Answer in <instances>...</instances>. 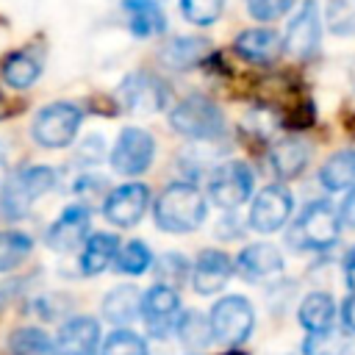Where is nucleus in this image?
I'll return each instance as SVG.
<instances>
[{
  "label": "nucleus",
  "instance_id": "4c0bfd02",
  "mask_svg": "<svg viewBox=\"0 0 355 355\" xmlns=\"http://www.w3.org/2000/svg\"><path fill=\"white\" fill-rule=\"evenodd\" d=\"M341 322H344V327L349 333H355V294L344 300V305H341Z\"/></svg>",
  "mask_w": 355,
  "mask_h": 355
},
{
  "label": "nucleus",
  "instance_id": "0eeeda50",
  "mask_svg": "<svg viewBox=\"0 0 355 355\" xmlns=\"http://www.w3.org/2000/svg\"><path fill=\"white\" fill-rule=\"evenodd\" d=\"M211 327H214V336L225 344H241L250 338L252 327H255V311L252 305L239 297V294H230V297H222L211 313Z\"/></svg>",
  "mask_w": 355,
  "mask_h": 355
},
{
  "label": "nucleus",
  "instance_id": "423d86ee",
  "mask_svg": "<svg viewBox=\"0 0 355 355\" xmlns=\"http://www.w3.org/2000/svg\"><path fill=\"white\" fill-rule=\"evenodd\" d=\"M322 47V11L316 0H302L283 33V50L300 61L313 58Z\"/></svg>",
  "mask_w": 355,
  "mask_h": 355
},
{
  "label": "nucleus",
  "instance_id": "aec40b11",
  "mask_svg": "<svg viewBox=\"0 0 355 355\" xmlns=\"http://www.w3.org/2000/svg\"><path fill=\"white\" fill-rule=\"evenodd\" d=\"M283 266V255L275 244L269 241H258V244H250L241 250V255L236 258V272L244 277V280H263L275 272H280Z\"/></svg>",
  "mask_w": 355,
  "mask_h": 355
},
{
  "label": "nucleus",
  "instance_id": "6ab92c4d",
  "mask_svg": "<svg viewBox=\"0 0 355 355\" xmlns=\"http://www.w3.org/2000/svg\"><path fill=\"white\" fill-rule=\"evenodd\" d=\"M205 58H211V42L205 36H172L161 47V61L178 72L191 69Z\"/></svg>",
  "mask_w": 355,
  "mask_h": 355
},
{
  "label": "nucleus",
  "instance_id": "473e14b6",
  "mask_svg": "<svg viewBox=\"0 0 355 355\" xmlns=\"http://www.w3.org/2000/svg\"><path fill=\"white\" fill-rule=\"evenodd\" d=\"M225 11V0H180V14L197 28L214 25Z\"/></svg>",
  "mask_w": 355,
  "mask_h": 355
},
{
  "label": "nucleus",
  "instance_id": "72a5a7b5",
  "mask_svg": "<svg viewBox=\"0 0 355 355\" xmlns=\"http://www.w3.org/2000/svg\"><path fill=\"white\" fill-rule=\"evenodd\" d=\"M100 355H147V341L139 333L119 327L105 338Z\"/></svg>",
  "mask_w": 355,
  "mask_h": 355
},
{
  "label": "nucleus",
  "instance_id": "ddd939ff",
  "mask_svg": "<svg viewBox=\"0 0 355 355\" xmlns=\"http://www.w3.org/2000/svg\"><path fill=\"white\" fill-rule=\"evenodd\" d=\"M147 202H150V189L144 183H125L105 197L103 214L108 222H114L119 227H130L144 216Z\"/></svg>",
  "mask_w": 355,
  "mask_h": 355
},
{
  "label": "nucleus",
  "instance_id": "b1692460",
  "mask_svg": "<svg viewBox=\"0 0 355 355\" xmlns=\"http://www.w3.org/2000/svg\"><path fill=\"white\" fill-rule=\"evenodd\" d=\"M333 316H336V302L327 291H311L300 302V311H297V319L308 333L327 330L333 324Z\"/></svg>",
  "mask_w": 355,
  "mask_h": 355
},
{
  "label": "nucleus",
  "instance_id": "a878e982",
  "mask_svg": "<svg viewBox=\"0 0 355 355\" xmlns=\"http://www.w3.org/2000/svg\"><path fill=\"white\" fill-rule=\"evenodd\" d=\"M319 183L327 191H344L355 186V150L333 153L319 169Z\"/></svg>",
  "mask_w": 355,
  "mask_h": 355
},
{
  "label": "nucleus",
  "instance_id": "79ce46f5",
  "mask_svg": "<svg viewBox=\"0 0 355 355\" xmlns=\"http://www.w3.org/2000/svg\"><path fill=\"white\" fill-rule=\"evenodd\" d=\"M225 355H244V352H225Z\"/></svg>",
  "mask_w": 355,
  "mask_h": 355
},
{
  "label": "nucleus",
  "instance_id": "393cba45",
  "mask_svg": "<svg viewBox=\"0 0 355 355\" xmlns=\"http://www.w3.org/2000/svg\"><path fill=\"white\" fill-rule=\"evenodd\" d=\"M119 239L111 233H94L80 252V272L83 275H100L111 261H116Z\"/></svg>",
  "mask_w": 355,
  "mask_h": 355
},
{
  "label": "nucleus",
  "instance_id": "9b49d317",
  "mask_svg": "<svg viewBox=\"0 0 355 355\" xmlns=\"http://www.w3.org/2000/svg\"><path fill=\"white\" fill-rule=\"evenodd\" d=\"M141 319L147 324V330L158 338L169 336L172 330H178V319H180V297L172 286L155 283L144 297H141Z\"/></svg>",
  "mask_w": 355,
  "mask_h": 355
},
{
  "label": "nucleus",
  "instance_id": "cd10ccee",
  "mask_svg": "<svg viewBox=\"0 0 355 355\" xmlns=\"http://www.w3.org/2000/svg\"><path fill=\"white\" fill-rule=\"evenodd\" d=\"M352 352V341L344 330H319L311 333L302 344V355H349Z\"/></svg>",
  "mask_w": 355,
  "mask_h": 355
},
{
  "label": "nucleus",
  "instance_id": "c9c22d12",
  "mask_svg": "<svg viewBox=\"0 0 355 355\" xmlns=\"http://www.w3.org/2000/svg\"><path fill=\"white\" fill-rule=\"evenodd\" d=\"M297 0H247V14L258 22H272L280 19L294 8Z\"/></svg>",
  "mask_w": 355,
  "mask_h": 355
},
{
  "label": "nucleus",
  "instance_id": "c85d7f7f",
  "mask_svg": "<svg viewBox=\"0 0 355 355\" xmlns=\"http://www.w3.org/2000/svg\"><path fill=\"white\" fill-rule=\"evenodd\" d=\"M8 347L14 355H58L55 344L50 341L47 333L36 330V327H22L8 338Z\"/></svg>",
  "mask_w": 355,
  "mask_h": 355
},
{
  "label": "nucleus",
  "instance_id": "7ed1b4c3",
  "mask_svg": "<svg viewBox=\"0 0 355 355\" xmlns=\"http://www.w3.org/2000/svg\"><path fill=\"white\" fill-rule=\"evenodd\" d=\"M53 183H55V172L50 166H25L8 175L0 189V216L8 222L28 216L36 197L53 189Z\"/></svg>",
  "mask_w": 355,
  "mask_h": 355
},
{
  "label": "nucleus",
  "instance_id": "a19ab883",
  "mask_svg": "<svg viewBox=\"0 0 355 355\" xmlns=\"http://www.w3.org/2000/svg\"><path fill=\"white\" fill-rule=\"evenodd\" d=\"M8 111H6V103H3V97H0V116H6Z\"/></svg>",
  "mask_w": 355,
  "mask_h": 355
},
{
  "label": "nucleus",
  "instance_id": "f257e3e1",
  "mask_svg": "<svg viewBox=\"0 0 355 355\" xmlns=\"http://www.w3.org/2000/svg\"><path fill=\"white\" fill-rule=\"evenodd\" d=\"M202 219H205V197L189 180L169 183L155 200V225L166 233L197 230Z\"/></svg>",
  "mask_w": 355,
  "mask_h": 355
},
{
  "label": "nucleus",
  "instance_id": "1a4fd4ad",
  "mask_svg": "<svg viewBox=\"0 0 355 355\" xmlns=\"http://www.w3.org/2000/svg\"><path fill=\"white\" fill-rule=\"evenodd\" d=\"M155 155V139L141 128H122L111 150V166L119 175H141Z\"/></svg>",
  "mask_w": 355,
  "mask_h": 355
},
{
  "label": "nucleus",
  "instance_id": "9d476101",
  "mask_svg": "<svg viewBox=\"0 0 355 355\" xmlns=\"http://www.w3.org/2000/svg\"><path fill=\"white\" fill-rule=\"evenodd\" d=\"M169 89L153 72H130L119 83V103L136 114H155L166 105Z\"/></svg>",
  "mask_w": 355,
  "mask_h": 355
},
{
  "label": "nucleus",
  "instance_id": "f8f14e48",
  "mask_svg": "<svg viewBox=\"0 0 355 355\" xmlns=\"http://www.w3.org/2000/svg\"><path fill=\"white\" fill-rule=\"evenodd\" d=\"M291 205L294 202H291L288 189H283L277 183L261 189L250 205V227L258 233H275L291 216Z\"/></svg>",
  "mask_w": 355,
  "mask_h": 355
},
{
  "label": "nucleus",
  "instance_id": "20e7f679",
  "mask_svg": "<svg viewBox=\"0 0 355 355\" xmlns=\"http://www.w3.org/2000/svg\"><path fill=\"white\" fill-rule=\"evenodd\" d=\"M338 236H341V216L324 200L308 202L291 230V239L297 241L294 247L302 250H327L338 241Z\"/></svg>",
  "mask_w": 355,
  "mask_h": 355
},
{
  "label": "nucleus",
  "instance_id": "f3484780",
  "mask_svg": "<svg viewBox=\"0 0 355 355\" xmlns=\"http://www.w3.org/2000/svg\"><path fill=\"white\" fill-rule=\"evenodd\" d=\"M86 233H89V211L83 205H69L50 225V230H47V247L55 250V252H69V250H75L83 241Z\"/></svg>",
  "mask_w": 355,
  "mask_h": 355
},
{
  "label": "nucleus",
  "instance_id": "f704fd0d",
  "mask_svg": "<svg viewBox=\"0 0 355 355\" xmlns=\"http://www.w3.org/2000/svg\"><path fill=\"white\" fill-rule=\"evenodd\" d=\"M155 275H158V280H161L164 286L178 288V286L189 277V261H186L183 255H178V252H166V255L158 258Z\"/></svg>",
  "mask_w": 355,
  "mask_h": 355
},
{
  "label": "nucleus",
  "instance_id": "f03ea898",
  "mask_svg": "<svg viewBox=\"0 0 355 355\" xmlns=\"http://www.w3.org/2000/svg\"><path fill=\"white\" fill-rule=\"evenodd\" d=\"M169 125L191 141H214L225 133V114L211 97L189 94L169 111Z\"/></svg>",
  "mask_w": 355,
  "mask_h": 355
},
{
  "label": "nucleus",
  "instance_id": "39448f33",
  "mask_svg": "<svg viewBox=\"0 0 355 355\" xmlns=\"http://www.w3.org/2000/svg\"><path fill=\"white\" fill-rule=\"evenodd\" d=\"M83 122V111L72 103H50L44 105L31 125V136L42 147H67L75 141L78 128Z\"/></svg>",
  "mask_w": 355,
  "mask_h": 355
},
{
  "label": "nucleus",
  "instance_id": "6e6552de",
  "mask_svg": "<svg viewBox=\"0 0 355 355\" xmlns=\"http://www.w3.org/2000/svg\"><path fill=\"white\" fill-rule=\"evenodd\" d=\"M252 194V172L244 161H225L208 180V197L219 208H236Z\"/></svg>",
  "mask_w": 355,
  "mask_h": 355
},
{
  "label": "nucleus",
  "instance_id": "2eb2a0df",
  "mask_svg": "<svg viewBox=\"0 0 355 355\" xmlns=\"http://www.w3.org/2000/svg\"><path fill=\"white\" fill-rule=\"evenodd\" d=\"M100 322L92 316H72L58 330V355H97Z\"/></svg>",
  "mask_w": 355,
  "mask_h": 355
},
{
  "label": "nucleus",
  "instance_id": "4be33fe9",
  "mask_svg": "<svg viewBox=\"0 0 355 355\" xmlns=\"http://www.w3.org/2000/svg\"><path fill=\"white\" fill-rule=\"evenodd\" d=\"M141 297L136 286H116L103 300V316L114 324H128L141 313Z\"/></svg>",
  "mask_w": 355,
  "mask_h": 355
},
{
  "label": "nucleus",
  "instance_id": "dca6fc26",
  "mask_svg": "<svg viewBox=\"0 0 355 355\" xmlns=\"http://www.w3.org/2000/svg\"><path fill=\"white\" fill-rule=\"evenodd\" d=\"M233 50L252 64H272L283 53V36L272 28H247L236 36Z\"/></svg>",
  "mask_w": 355,
  "mask_h": 355
},
{
  "label": "nucleus",
  "instance_id": "7c9ffc66",
  "mask_svg": "<svg viewBox=\"0 0 355 355\" xmlns=\"http://www.w3.org/2000/svg\"><path fill=\"white\" fill-rule=\"evenodd\" d=\"M153 266V255L150 247L144 241H128L119 252H116V269L125 275H144Z\"/></svg>",
  "mask_w": 355,
  "mask_h": 355
},
{
  "label": "nucleus",
  "instance_id": "a211bd4d",
  "mask_svg": "<svg viewBox=\"0 0 355 355\" xmlns=\"http://www.w3.org/2000/svg\"><path fill=\"white\" fill-rule=\"evenodd\" d=\"M119 6L125 11L128 31L136 39L158 36L166 31V14L158 0H119Z\"/></svg>",
  "mask_w": 355,
  "mask_h": 355
},
{
  "label": "nucleus",
  "instance_id": "2f4dec72",
  "mask_svg": "<svg viewBox=\"0 0 355 355\" xmlns=\"http://www.w3.org/2000/svg\"><path fill=\"white\" fill-rule=\"evenodd\" d=\"M31 247H33L31 236H25L19 230H3L0 233V272L17 266L31 252Z\"/></svg>",
  "mask_w": 355,
  "mask_h": 355
},
{
  "label": "nucleus",
  "instance_id": "58836bf2",
  "mask_svg": "<svg viewBox=\"0 0 355 355\" xmlns=\"http://www.w3.org/2000/svg\"><path fill=\"white\" fill-rule=\"evenodd\" d=\"M344 280H347L349 291L355 294V247L347 250V258H344Z\"/></svg>",
  "mask_w": 355,
  "mask_h": 355
},
{
  "label": "nucleus",
  "instance_id": "412c9836",
  "mask_svg": "<svg viewBox=\"0 0 355 355\" xmlns=\"http://www.w3.org/2000/svg\"><path fill=\"white\" fill-rule=\"evenodd\" d=\"M308 161H311V147H308V141H302L297 136L283 139L272 147V169L283 180L297 178L308 166Z\"/></svg>",
  "mask_w": 355,
  "mask_h": 355
},
{
  "label": "nucleus",
  "instance_id": "ea45409f",
  "mask_svg": "<svg viewBox=\"0 0 355 355\" xmlns=\"http://www.w3.org/2000/svg\"><path fill=\"white\" fill-rule=\"evenodd\" d=\"M3 166H6V144L0 141V172H3Z\"/></svg>",
  "mask_w": 355,
  "mask_h": 355
},
{
  "label": "nucleus",
  "instance_id": "5701e85b",
  "mask_svg": "<svg viewBox=\"0 0 355 355\" xmlns=\"http://www.w3.org/2000/svg\"><path fill=\"white\" fill-rule=\"evenodd\" d=\"M0 72H3V80L11 89H28L42 75V58L36 53H31V50H17V53L6 55Z\"/></svg>",
  "mask_w": 355,
  "mask_h": 355
},
{
  "label": "nucleus",
  "instance_id": "c756f323",
  "mask_svg": "<svg viewBox=\"0 0 355 355\" xmlns=\"http://www.w3.org/2000/svg\"><path fill=\"white\" fill-rule=\"evenodd\" d=\"M327 31L336 36H355V0H327Z\"/></svg>",
  "mask_w": 355,
  "mask_h": 355
},
{
  "label": "nucleus",
  "instance_id": "4468645a",
  "mask_svg": "<svg viewBox=\"0 0 355 355\" xmlns=\"http://www.w3.org/2000/svg\"><path fill=\"white\" fill-rule=\"evenodd\" d=\"M233 275V261L222 250H202L191 269V286L197 294H216Z\"/></svg>",
  "mask_w": 355,
  "mask_h": 355
},
{
  "label": "nucleus",
  "instance_id": "bb28decb",
  "mask_svg": "<svg viewBox=\"0 0 355 355\" xmlns=\"http://www.w3.org/2000/svg\"><path fill=\"white\" fill-rule=\"evenodd\" d=\"M180 333V341L189 347V349H205L214 338V327H211V319L197 313V311H189V313H180L178 319V330Z\"/></svg>",
  "mask_w": 355,
  "mask_h": 355
},
{
  "label": "nucleus",
  "instance_id": "e433bc0d",
  "mask_svg": "<svg viewBox=\"0 0 355 355\" xmlns=\"http://www.w3.org/2000/svg\"><path fill=\"white\" fill-rule=\"evenodd\" d=\"M338 216H341V225H344V227H355V189L344 197Z\"/></svg>",
  "mask_w": 355,
  "mask_h": 355
}]
</instances>
